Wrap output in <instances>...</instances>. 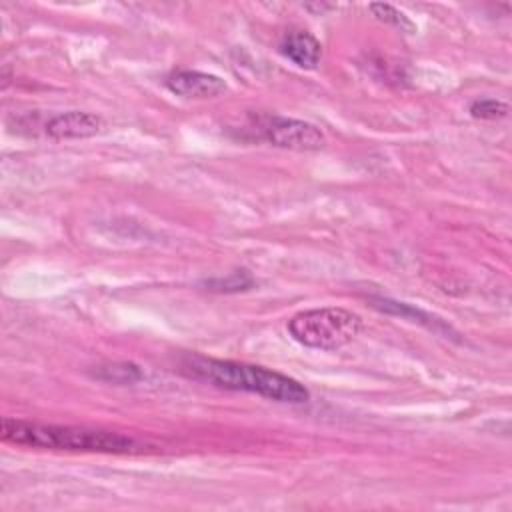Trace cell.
<instances>
[{
    "label": "cell",
    "mask_w": 512,
    "mask_h": 512,
    "mask_svg": "<svg viewBox=\"0 0 512 512\" xmlns=\"http://www.w3.org/2000/svg\"><path fill=\"white\" fill-rule=\"evenodd\" d=\"M182 372L218 388L250 392L274 402L304 404L310 400V392L304 384L264 366L188 354L182 358Z\"/></svg>",
    "instance_id": "6da1fadb"
},
{
    "label": "cell",
    "mask_w": 512,
    "mask_h": 512,
    "mask_svg": "<svg viewBox=\"0 0 512 512\" xmlns=\"http://www.w3.org/2000/svg\"><path fill=\"white\" fill-rule=\"evenodd\" d=\"M0 434L4 442L42 448V450H70V452H106V454H124L140 448L132 436L96 430L84 426H58V424H40L18 418H2Z\"/></svg>",
    "instance_id": "7a4b0ae2"
},
{
    "label": "cell",
    "mask_w": 512,
    "mask_h": 512,
    "mask_svg": "<svg viewBox=\"0 0 512 512\" xmlns=\"http://www.w3.org/2000/svg\"><path fill=\"white\" fill-rule=\"evenodd\" d=\"M362 330V318L340 306H322L298 312L288 320L290 336L308 348L338 350Z\"/></svg>",
    "instance_id": "3957f363"
},
{
    "label": "cell",
    "mask_w": 512,
    "mask_h": 512,
    "mask_svg": "<svg viewBox=\"0 0 512 512\" xmlns=\"http://www.w3.org/2000/svg\"><path fill=\"white\" fill-rule=\"evenodd\" d=\"M260 136L278 148L288 150H320L326 144L324 132L298 118H286V116H262L258 120Z\"/></svg>",
    "instance_id": "277c9868"
},
{
    "label": "cell",
    "mask_w": 512,
    "mask_h": 512,
    "mask_svg": "<svg viewBox=\"0 0 512 512\" xmlns=\"http://www.w3.org/2000/svg\"><path fill=\"white\" fill-rule=\"evenodd\" d=\"M102 128H104V120L84 110L60 112L46 122V134L54 140L90 138V136H96Z\"/></svg>",
    "instance_id": "5b68a950"
},
{
    "label": "cell",
    "mask_w": 512,
    "mask_h": 512,
    "mask_svg": "<svg viewBox=\"0 0 512 512\" xmlns=\"http://www.w3.org/2000/svg\"><path fill=\"white\" fill-rule=\"evenodd\" d=\"M166 86L184 98H214L226 92V82L220 76L200 70H176L166 78Z\"/></svg>",
    "instance_id": "8992f818"
},
{
    "label": "cell",
    "mask_w": 512,
    "mask_h": 512,
    "mask_svg": "<svg viewBox=\"0 0 512 512\" xmlns=\"http://www.w3.org/2000/svg\"><path fill=\"white\" fill-rule=\"evenodd\" d=\"M278 50L284 58L294 62L298 68L312 70L322 58L320 42L306 30H290L282 36Z\"/></svg>",
    "instance_id": "52a82bcc"
},
{
    "label": "cell",
    "mask_w": 512,
    "mask_h": 512,
    "mask_svg": "<svg viewBox=\"0 0 512 512\" xmlns=\"http://www.w3.org/2000/svg\"><path fill=\"white\" fill-rule=\"evenodd\" d=\"M372 306L378 308L384 314H396V316H402V318H412L414 322L424 324L426 328H430L434 332H450V326H446L440 318H436V316H432V314H428L420 308H414L410 304L396 302V300H390V298H372Z\"/></svg>",
    "instance_id": "ba28073f"
},
{
    "label": "cell",
    "mask_w": 512,
    "mask_h": 512,
    "mask_svg": "<svg viewBox=\"0 0 512 512\" xmlns=\"http://www.w3.org/2000/svg\"><path fill=\"white\" fill-rule=\"evenodd\" d=\"M204 286L212 292H242L254 286V278L248 270H234L224 278H210Z\"/></svg>",
    "instance_id": "9c48e42d"
},
{
    "label": "cell",
    "mask_w": 512,
    "mask_h": 512,
    "mask_svg": "<svg viewBox=\"0 0 512 512\" xmlns=\"http://www.w3.org/2000/svg\"><path fill=\"white\" fill-rule=\"evenodd\" d=\"M368 8H370V12H372L378 20H382V22H386V24H392L394 28H398V30H402V32H414V30H416V26L412 24V20H410L404 12H400L398 8H394L392 4L380 2V4H370Z\"/></svg>",
    "instance_id": "30bf717a"
},
{
    "label": "cell",
    "mask_w": 512,
    "mask_h": 512,
    "mask_svg": "<svg viewBox=\"0 0 512 512\" xmlns=\"http://www.w3.org/2000/svg\"><path fill=\"white\" fill-rule=\"evenodd\" d=\"M470 114L478 120H498L508 114V104L496 98H480L470 104Z\"/></svg>",
    "instance_id": "8fae6325"
},
{
    "label": "cell",
    "mask_w": 512,
    "mask_h": 512,
    "mask_svg": "<svg viewBox=\"0 0 512 512\" xmlns=\"http://www.w3.org/2000/svg\"><path fill=\"white\" fill-rule=\"evenodd\" d=\"M140 376L142 374H140L138 366H134V364H112V366L102 368V372H100V378L112 380V382H118V384L136 382Z\"/></svg>",
    "instance_id": "7c38bea8"
}]
</instances>
